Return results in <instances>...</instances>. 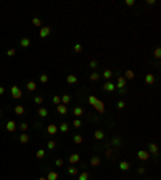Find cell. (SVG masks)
Wrapping results in <instances>:
<instances>
[{
    "instance_id": "1",
    "label": "cell",
    "mask_w": 161,
    "mask_h": 180,
    "mask_svg": "<svg viewBox=\"0 0 161 180\" xmlns=\"http://www.w3.org/2000/svg\"><path fill=\"white\" fill-rule=\"evenodd\" d=\"M89 103H90L95 109H97L100 114H103L105 113V105H103V101L102 100H98L97 97H93V95H90V97H89Z\"/></svg>"
},
{
    "instance_id": "2",
    "label": "cell",
    "mask_w": 161,
    "mask_h": 180,
    "mask_svg": "<svg viewBox=\"0 0 161 180\" xmlns=\"http://www.w3.org/2000/svg\"><path fill=\"white\" fill-rule=\"evenodd\" d=\"M11 95H13L15 100H20L23 97V92L20 90V87H18V85H13V87H11Z\"/></svg>"
},
{
    "instance_id": "3",
    "label": "cell",
    "mask_w": 161,
    "mask_h": 180,
    "mask_svg": "<svg viewBox=\"0 0 161 180\" xmlns=\"http://www.w3.org/2000/svg\"><path fill=\"white\" fill-rule=\"evenodd\" d=\"M50 32H52V29L49 26H42V27H40V37H49Z\"/></svg>"
},
{
    "instance_id": "4",
    "label": "cell",
    "mask_w": 161,
    "mask_h": 180,
    "mask_svg": "<svg viewBox=\"0 0 161 180\" xmlns=\"http://www.w3.org/2000/svg\"><path fill=\"white\" fill-rule=\"evenodd\" d=\"M137 156H139V159H140V161H147L148 158H150V154H148L147 151H144V149H140V151H139V154H137Z\"/></svg>"
},
{
    "instance_id": "5",
    "label": "cell",
    "mask_w": 161,
    "mask_h": 180,
    "mask_svg": "<svg viewBox=\"0 0 161 180\" xmlns=\"http://www.w3.org/2000/svg\"><path fill=\"white\" fill-rule=\"evenodd\" d=\"M116 87L121 90V88H126V79L124 77H118V84H116Z\"/></svg>"
},
{
    "instance_id": "6",
    "label": "cell",
    "mask_w": 161,
    "mask_h": 180,
    "mask_svg": "<svg viewBox=\"0 0 161 180\" xmlns=\"http://www.w3.org/2000/svg\"><path fill=\"white\" fill-rule=\"evenodd\" d=\"M103 88L106 90V92H113V90H116V85L113 82H106L105 85H103Z\"/></svg>"
},
{
    "instance_id": "7",
    "label": "cell",
    "mask_w": 161,
    "mask_h": 180,
    "mask_svg": "<svg viewBox=\"0 0 161 180\" xmlns=\"http://www.w3.org/2000/svg\"><path fill=\"white\" fill-rule=\"evenodd\" d=\"M79 159H81V156L77 154V153H74V154H71V156H69V163H71V164L79 163Z\"/></svg>"
},
{
    "instance_id": "8",
    "label": "cell",
    "mask_w": 161,
    "mask_h": 180,
    "mask_svg": "<svg viewBox=\"0 0 161 180\" xmlns=\"http://www.w3.org/2000/svg\"><path fill=\"white\" fill-rule=\"evenodd\" d=\"M56 111L60 113V114H66V113H68V106L66 105H58L56 106Z\"/></svg>"
},
{
    "instance_id": "9",
    "label": "cell",
    "mask_w": 161,
    "mask_h": 180,
    "mask_svg": "<svg viewBox=\"0 0 161 180\" xmlns=\"http://www.w3.org/2000/svg\"><path fill=\"white\" fill-rule=\"evenodd\" d=\"M47 130H49V134H50V135H55L56 132H58V127H56L55 124H50L49 127H47Z\"/></svg>"
},
{
    "instance_id": "10",
    "label": "cell",
    "mask_w": 161,
    "mask_h": 180,
    "mask_svg": "<svg viewBox=\"0 0 161 180\" xmlns=\"http://www.w3.org/2000/svg\"><path fill=\"white\" fill-rule=\"evenodd\" d=\"M7 130H8V132H15V130H16L15 121H8V122H7Z\"/></svg>"
},
{
    "instance_id": "11",
    "label": "cell",
    "mask_w": 161,
    "mask_h": 180,
    "mask_svg": "<svg viewBox=\"0 0 161 180\" xmlns=\"http://www.w3.org/2000/svg\"><path fill=\"white\" fill-rule=\"evenodd\" d=\"M66 82H68V84H76V82H77V77H76L74 74H69V76L66 77Z\"/></svg>"
},
{
    "instance_id": "12",
    "label": "cell",
    "mask_w": 161,
    "mask_h": 180,
    "mask_svg": "<svg viewBox=\"0 0 161 180\" xmlns=\"http://www.w3.org/2000/svg\"><path fill=\"white\" fill-rule=\"evenodd\" d=\"M93 137H95V140H102L103 137H105V134L102 130H95V134H93Z\"/></svg>"
},
{
    "instance_id": "13",
    "label": "cell",
    "mask_w": 161,
    "mask_h": 180,
    "mask_svg": "<svg viewBox=\"0 0 161 180\" xmlns=\"http://www.w3.org/2000/svg\"><path fill=\"white\" fill-rule=\"evenodd\" d=\"M69 101H71V97H69L68 93H64L63 97H61V105H68Z\"/></svg>"
},
{
    "instance_id": "14",
    "label": "cell",
    "mask_w": 161,
    "mask_h": 180,
    "mask_svg": "<svg viewBox=\"0 0 161 180\" xmlns=\"http://www.w3.org/2000/svg\"><path fill=\"white\" fill-rule=\"evenodd\" d=\"M129 167H130V164L127 163V161H122V163L119 164V169H121V171H127Z\"/></svg>"
},
{
    "instance_id": "15",
    "label": "cell",
    "mask_w": 161,
    "mask_h": 180,
    "mask_svg": "<svg viewBox=\"0 0 161 180\" xmlns=\"http://www.w3.org/2000/svg\"><path fill=\"white\" fill-rule=\"evenodd\" d=\"M15 113L16 114H24V106H21V105L15 106Z\"/></svg>"
},
{
    "instance_id": "16",
    "label": "cell",
    "mask_w": 161,
    "mask_h": 180,
    "mask_svg": "<svg viewBox=\"0 0 161 180\" xmlns=\"http://www.w3.org/2000/svg\"><path fill=\"white\" fill-rule=\"evenodd\" d=\"M90 164H92V166H95V167L100 166V158H98V156H93V158L90 159Z\"/></svg>"
},
{
    "instance_id": "17",
    "label": "cell",
    "mask_w": 161,
    "mask_h": 180,
    "mask_svg": "<svg viewBox=\"0 0 161 180\" xmlns=\"http://www.w3.org/2000/svg\"><path fill=\"white\" fill-rule=\"evenodd\" d=\"M82 114H84V109L81 106H76L74 108V116H82Z\"/></svg>"
},
{
    "instance_id": "18",
    "label": "cell",
    "mask_w": 161,
    "mask_h": 180,
    "mask_svg": "<svg viewBox=\"0 0 161 180\" xmlns=\"http://www.w3.org/2000/svg\"><path fill=\"white\" fill-rule=\"evenodd\" d=\"M150 153H151V154H158V145L150 143Z\"/></svg>"
},
{
    "instance_id": "19",
    "label": "cell",
    "mask_w": 161,
    "mask_h": 180,
    "mask_svg": "<svg viewBox=\"0 0 161 180\" xmlns=\"http://www.w3.org/2000/svg\"><path fill=\"white\" fill-rule=\"evenodd\" d=\"M145 82H147V84H153V82H155V76H153V74H147V76H145Z\"/></svg>"
},
{
    "instance_id": "20",
    "label": "cell",
    "mask_w": 161,
    "mask_h": 180,
    "mask_svg": "<svg viewBox=\"0 0 161 180\" xmlns=\"http://www.w3.org/2000/svg\"><path fill=\"white\" fill-rule=\"evenodd\" d=\"M29 45H31V40L26 39V37H23L21 39V47H24V48H26V47H29Z\"/></svg>"
},
{
    "instance_id": "21",
    "label": "cell",
    "mask_w": 161,
    "mask_h": 180,
    "mask_svg": "<svg viewBox=\"0 0 161 180\" xmlns=\"http://www.w3.org/2000/svg\"><path fill=\"white\" fill-rule=\"evenodd\" d=\"M20 142H21V143H27V142H29V137H27V134H24V132H23V134H21V137H20Z\"/></svg>"
},
{
    "instance_id": "22",
    "label": "cell",
    "mask_w": 161,
    "mask_h": 180,
    "mask_svg": "<svg viewBox=\"0 0 161 180\" xmlns=\"http://www.w3.org/2000/svg\"><path fill=\"white\" fill-rule=\"evenodd\" d=\"M47 180H58V174L56 172H49V177Z\"/></svg>"
},
{
    "instance_id": "23",
    "label": "cell",
    "mask_w": 161,
    "mask_h": 180,
    "mask_svg": "<svg viewBox=\"0 0 161 180\" xmlns=\"http://www.w3.org/2000/svg\"><path fill=\"white\" fill-rule=\"evenodd\" d=\"M82 142H84V138H82V135H74V143H76V145H81Z\"/></svg>"
},
{
    "instance_id": "24",
    "label": "cell",
    "mask_w": 161,
    "mask_h": 180,
    "mask_svg": "<svg viewBox=\"0 0 161 180\" xmlns=\"http://www.w3.org/2000/svg\"><path fill=\"white\" fill-rule=\"evenodd\" d=\"M111 76H113V71H111V69H105V73H103V77H105V79H111Z\"/></svg>"
},
{
    "instance_id": "25",
    "label": "cell",
    "mask_w": 161,
    "mask_h": 180,
    "mask_svg": "<svg viewBox=\"0 0 161 180\" xmlns=\"http://www.w3.org/2000/svg\"><path fill=\"white\" fill-rule=\"evenodd\" d=\"M47 114H49V111H47L45 108H40V109H39V116H40V117H45Z\"/></svg>"
},
{
    "instance_id": "26",
    "label": "cell",
    "mask_w": 161,
    "mask_h": 180,
    "mask_svg": "<svg viewBox=\"0 0 161 180\" xmlns=\"http://www.w3.org/2000/svg\"><path fill=\"white\" fill-rule=\"evenodd\" d=\"M98 79H100V74H98V73H92V74H90V81H92V82L98 81Z\"/></svg>"
},
{
    "instance_id": "27",
    "label": "cell",
    "mask_w": 161,
    "mask_h": 180,
    "mask_svg": "<svg viewBox=\"0 0 161 180\" xmlns=\"http://www.w3.org/2000/svg\"><path fill=\"white\" fill-rule=\"evenodd\" d=\"M77 172H79V169H77V167H69V169H68V174H71V175H76Z\"/></svg>"
},
{
    "instance_id": "28",
    "label": "cell",
    "mask_w": 161,
    "mask_h": 180,
    "mask_svg": "<svg viewBox=\"0 0 161 180\" xmlns=\"http://www.w3.org/2000/svg\"><path fill=\"white\" fill-rule=\"evenodd\" d=\"M32 24H34V26H37V27H42V23H40L39 18H34V19H32Z\"/></svg>"
},
{
    "instance_id": "29",
    "label": "cell",
    "mask_w": 161,
    "mask_h": 180,
    "mask_svg": "<svg viewBox=\"0 0 161 180\" xmlns=\"http://www.w3.org/2000/svg\"><path fill=\"white\" fill-rule=\"evenodd\" d=\"M53 103H55L56 106H58V105H61V97H58V95H55V97H53Z\"/></svg>"
},
{
    "instance_id": "30",
    "label": "cell",
    "mask_w": 161,
    "mask_h": 180,
    "mask_svg": "<svg viewBox=\"0 0 161 180\" xmlns=\"http://www.w3.org/2000/svg\"><path fill=\"white\" fill-rule=\"evenodd\" d=\"M27 90H35V82L29 81V82H27Z\"/></svg>"
},
{
    "instance_id": "31",
    "label": "cell",
    "mask_w": 161,
    "mask_h": 180,
    "mask_svg": "<svg viewBox=\"0 0 161 180\" xmlns=\"http://www.w3.org/2000/svg\"><path fill=\"white\" fill-rule=\"evenodd\" d=\"M60 130H61V132H68V124L66 122H63L61 125H60V127H58Z\"/></svg>"
},
{
    "instance_id": "32",
    "label": "cell",
    "mask_w": 161,
    "mask_h": 180,
    "mask_svg": "<svg viewBox=\"0 0 161 180\" xmlns=\"http://www.w3.org/2000/svg\"><path fill=\"white\" fill-rule=\"evenodd\" d=\"M40 82H42V84H47V82H49V76H47V74H42V76H40Z\"/></svg>"
},
{
    "instance_id": "33",
    "label": "cell",
    "mask_w": 161,
    "mask_h": 180,
    "mask_svg": "<svg viewBox=\"0 0 161 180\" xmlns=\"http://www.w3.org/2000/svg\"><path fill=\"white\" fill-rule=\"evenodd\" d=\"M124 79H134V71H127L126 73V77Z\"/></svg>"
},
{
    "instance_id": "34",
    "label": "cell",
    "mask_w": 161,
    "mask_h": 180,
    "mask_svg": "<svg viewBox=\"0 0 161 180\" xmlns=\"http://www.w3.org/2000/svg\"><path fill=\"white\" fill-rule=\"evenodd\" d=\"M79 180H89V174L87 172H82L79 175Z\"/></svg>"
},
{
    "instance_id": "35",
    "label": "cell",
    "mask_w": 161,
    "mask_h": 180,
    "mask_svg": "<svg viewBox=\"0 0 161 180\" xmlns=\"http://www.w3.org/2000/svg\"><path fill=\"white\" fill-rule=\"evenodd\" d=\"M35 156H37L39 159H42L44 156H45V151H44V149H39V151H37V154H35Z\"/></svg>"
},
{
    "instance_id": "36",
    "label": "cell",
    "mask_w": 161,
    "mask_h": 180,
    "mask_svg": "<svg viewBox=\"0 0 161 180\" xmlns=\"http://www.w3.org/2000/svg\"><path fill=\"white\" fill-rule=\"evenodd\" d=\"M106 158H108V159H111V158H115V154H113V151H111V149H106Z\"/></svg>"
},
{
    "instance_id": "37",
    "label": "cell",
    "mask_w": 161,
    "mask_h": 180,
    "mask_svg": "<svg viewBox=\"0 0 161 180\" xmlns=\"http://www.w3.org/2000/svg\"><path fill=\"white\" fill-rule=\"evenodd\" d=\"M81 125H82V122L79 121V119H74V127H76V129H79Z\"/></svg>"
},
{
    "instance_id": "38",
    "label": "cell",
    "mask_w": 161,
    "mask_h": 180,
    "mask_svg": "<svg viewBox=\"0 0 161 180\" xmlns=\"http://www.w3.org/2000/svg\"><path fill=\"white\" fill-rule=\"evenodd\" d=\"M97 66H98V61H97V59H92V61H90V68H97Z\"/></svg>"
},
{
    "instance_id": "39",
    "label": "cell",
    "mask_w": 161,
    "mask_h": 180,
    "mask_svg": "<svg viewBox=\"0 0 161 180\" xmlns=\"http://www.w3.org/2000/svg\"><path fill=\"white\" fill-rule=\"evenodd\" d=\"M34 103L35 105H40V103H42V97H35L34 98Z\"/></svg>"
},
{
    "instance_id": "40",
    "label": "cell",
    "mask_w": 161,
    "mask_h": 180,
    "mask_svg": "<svg viewBox=\"0 0 161 180\" xmlns=\"http://www.w3.org/2000/svg\"><path fill=\"white\" fill-rule=\"evenodd\" d=\"M74 52H76V53H81V52H82V47H81L79 44H77V45L74 47Z\"/></svg>"
},
{
    "instance_id": "41",
    "label": "cell",
    "mask_w": 161,
    "mask_h": 180,
    "mask_svg": "<svg viewBox=\"0 0 161 180\" xmlns=\"http://www.w3.org/2000/svg\"><path fill=\"white\" fill-rule=\"evenodd\" d=\"M20 129H21L23 132H26V130H27V124H26V122H23V124L20 125Z\"/></svg>"
},
{
    "instance_id": "42",
    "label": "cell",
    "mask_w": 161,
    "mask_h": 180,
    "mask_svg": "<svg viewBox=\"0 0 161 180\" xmlns=\"http://www.w3.org/2000/svg\"><path fill=\"white\" fill-rule=\"evenodd\" d=\"M55 164H56L58 167H61V166H63V159H61V158H58V159L55 161Z\"/></svg>"
},
{
    "instance_id": "43",
    "label": "cell",
    "mask_w": 161,
    "mask_h": 180,
    "mask_svg": "<svg viewBox=\"0 0 161 180\" xmlns=\"http://www.w3.org/2000/svg\"><path fill=\"white\" fill-rule=\"evenodd\" d=\"M15 53H16V50H13V48H10V50L7 52V55H8V56H15Z\"/></svg>"
},
{
    "instance_id": "44",
    "label": "cell",
    "mask_w": 161,
    "mask_h": 180,
    "mask_svg": "<svg viewBox=\"0 0 161 180\" xmlns=\"http://www.w3.org/2000/svg\"><path fill=\"white\" fill-rule=\"evenodd\" d=\"M55 146H56L55 142H49V149H55Z\"/></svg>"
},
{
    "instance_id": "45",
    "label": "cell",
    "mask_w": 161,
    "mask_h": 180,
    "mask_svg": "<svg viewBox=\"0 0 161 180\" xmlns=\"http://www.w3.org/2000/svg\"><path fill=\"white\" fill-rule=\"evenodd\" d=\"M155 56H156V58L161 56V48H156V50H155Z\"/></svg>"
},
{
    "instance_id": "46",
    "label": "cell",
    "mask_w": 161,
    "mask_h": 180,
    "mask_svg": "<svg viewBox=\"0 0 161 180\" xmlns=\"http://www.w3.org/2000/svg\"><path fill=\"white\" fill-rule=\"evenodd\" d=\"M118 108H119V109H122V108H124V101H122V100L118 101Z\"/></svg>"
},
{
    "instance_id": "47",
    "label": "cell",
    "mask_w": 161,
    "mask_h": 180,
    "mask_svg": "<svg viewBox=\"0 0 161 180\" xmlns=\"http://www.w3.org/2000/svg\"><path fill=\"white\" fill-rule=\"evenodd\" d=\"M135 2H134V0H126V5H127V7H132V5H134Z\"/></svg>"
},
{
    "instance_id": "48",
    "label": "cell",
    "mask_w": 161,
    "mask_h": 180,
    "mask_svg": "<svg viewBox=\"0 0 161 180\" xmlns=\"http://www.w3.org/2000/svg\"><path fill=\"white\" fill-rule=\"evenodd\" d=\"M147 3L148 5H155V3H156V0H147Z\"/></svg>"
},
{
    "instance_id": "49",
    "label": "cell",
    "mask_w": 161,
    "mask_h": 180,
    "mask_svg": "<svg viewBox=\"0 0 161 180\" xmlns=\"http://www.w3.org/2000/svg\"><path fill=\"white\" fill-rule=\"evenodd\" d=\"M139 174H145V169H144V167H139Z\"/></svg>"
},
{
    "instance_id": "50",
    "label": "cell",
    "mask_w": 161,
    "mask_h": 180,
    "mask_svg": "<svg viewBox=\"0 0 161 180\" xmlns=\"http://www.w3.org/2000/svg\"><path fill=\"white\" fill-rule=\"evenodd\" d=\"M3 93H5V88H3L2 85H0V95H3Z\"/></svg>"
},
{
    "instance_id": "51",
    "label": "cell",
    "mask_w": 161,
    "mask_h": 180,
    "mask_svg": "<svg viewBox=\"0 0 161 180\" xmlns=\"http://www.w3.org/2000/svg\"><path fill=\"white\" fill-rule=\"evenodd\" d=\"M39 180H47V177H40V178H39Z\"/></svg>"
},
{
    "instance_id": "52",
    "label": "cell",
    "mask_w": 161,
    "mask_h": 180,
    "mask_svg": "<svg viewBox=\"0 0 161 180\" xmlns=\"http://www.w3.org/2000/svg\"><path fill=\"white\" fill-rule=\"evenodd\" d=\"M0 117H2V109H0Z\"/></svg>"
}]
</instances>
